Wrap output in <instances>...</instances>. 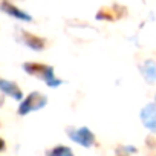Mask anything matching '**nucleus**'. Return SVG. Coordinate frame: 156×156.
Wrapping results in <instances>:
<instances>
[]
</instances>
